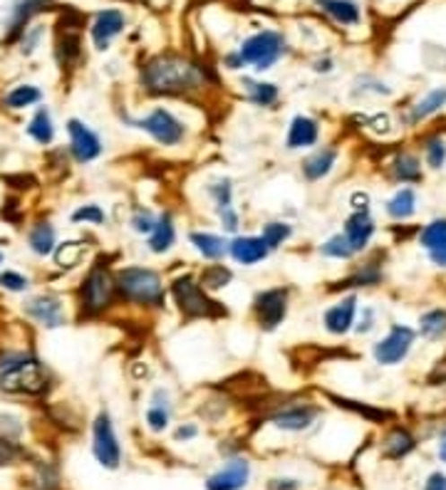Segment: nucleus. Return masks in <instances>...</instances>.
<instances>
[{
  "instance_id": "nucleus-48",
  "label": "nucleus",
  "mask_w": 446,
  "mask_h": 490,
  "mask_svg": "<svg viewBox=\"0 0 446 490\" xmlns=\"http://www.w3.org/2000/svg\"><path fill=\"white\" fill-rule=\"evenodd\" d=\"M367 129L374 134H389L392 132V119L389 114H374L372 119L367 122Z\"/></svg>"
},
{
  "instance_id": "nucleus-41",
  "label": "nucleus",
  "mask_w": 446,
  "mask_h": 490,
  "mask_svg": "<svg viewBox=\"0 0 446 490\" xmlns=\"http://www.w3.org/2000/svg\"><path fill=\"white\" fill-rule=\"evenodd\" d=\"M419 245L424 248L426 253L444 248L446 245V218H434V221H429V223L422 228V233H419Z\"/></svg>"
},
{
  "instance_id": "nucleus-8",
  "label": "nucleus",
  "mask_w": 446,
  "mask_h": 490,
  "mask_svg": "<svg viewBox=\"0 0 446 490\" xmlns=\"http://www.w3.org/2000/svg\"><path fill=\"white\" fill-rule=\"evenodd\" d=\"M291 312V287H266L250 300V315L260 332H275Z\"/></svg>"
},
{
  "instance_id": "nucleus-15",
  "label": "nucleus",
  "mask_w": 446,
  "mask_h": 490,
  "mask_svg": "<svg viewBox=\"0 0 446 490\" xmlns=\"http://www.w3.org/2000/svg\"><path fill=\"white\" fill-rule=\"evenodd\" d=\"M322 136V124L310 114H295L285 132V149L288 152H312Z\"/></svg>"
},
{
  "instance_id": "nucleus-25",
  "label": "nucleus",
  "mask_w": 446,
  "mask_h": 490,
  "mask_svg": "<svg viewBox=\"0 0 446 490\" xmlns=\"http://www.w3.org/2000/svg\"><path fill=\"white\" fill-rule=\"evenodd\" d=\"M315 5L330 21H335L337 25H345V28H354V25H360V21H363L360 5L354 0H315Z\"/></svg>"
},
{
  "instance_id": "nucleus-34",
  "label": "nucleus",
  "mask_w": 446,
  "mask_h": 490,
  "mask_svg": "<svg viewBox=\"0 0 446 490\" xmlns=\"http://www.w3.org/2000/svg\"><path fill=\"white\" fill-rule=\"evenodd\" d=\"M416 335L426 342H442L446 339V310L444 307H434L426 310L424 315L419 317V327Z\"/></svg>"
},
{
  "instance_id": "nucleus-26",
  "label": "nucleus",
  "mask_w": 446,
  "mask_h": 490,
  "mask_svg": "<svg viewBox=\"0 0 446 490\" xmlns=\"http://www.w3.org/2000/svg\"><path fill=\"white\" fill-rule=\"evenodd\" d=\"M243 90H246V102H250L253 107L258 109H273L275 104L281 102V90L275 82H266V80H246L240 82Z\"/></svg>"
},
{
  "instance_id": "nucleus-43",
  "label": "nucleus",
  "mask_w": 446,
  "mask_h": 490,
  "mask_svg": "<svg viewBox=\"0 0 446 490\" xmlns=\"http://www.w3.org/2000/svg\"><path fill=\"white\" fill-rule=\"evenodd\" d=\"M422 152H424V163L432 169V171H439V169H444L446 163V142L442 136H429L422 146Z\"/></svg>"
},
{
  "instance_id": "nucleus-44",
  "label": "nucleus",
  "mask_w": 446,
  "mask_h": 490,
  "mask_svg": "<svg viewBox=\"0 0 446 490\" xmlns=\"http://www.w3.org/2000/svg\"><path fill=\"white\" fill-rule=\"evenodd\" d=\"M156 215L159 214H154L152 208H146V206H136L135 211H132V215H129V228H132L136 235L146 238V235L152 233V228H154Z\"/></svg>"
},
{
  "instance_id": "nucleus-56",
  "label": "nucleus",
  "mask_w": 446,
  "mask_h": 490,
  "mask_svg": "<svg viewBox=\"0 0 446 490\" xmlns=\"http://www.w3.org/2000/svg\"><path fill=\"white\" fill-rule=\"evenodd\" d=\"M312 70H315V72H325V74H328V72L332 70V60H330V57H325V60H315V65H312Z\"/></svg>"
},
{
  "instance_id": "nucleus-14",
  "label": "nucleus",
  "mask_w": 446,
  "mask_h": 490,
  "mask_svg": "<svg viewBox=\"0 0 446 490\" xmlns=\"http://www.w3.org/2000/svg\"><path fill=\"white\" fill-rule=\"evenodd\" d=\"M320 416V408L315 404H285L278 411L270 414V424L278 431H285V433H302L308 431Z\"/></svg>"
},
{
  "instance_id": "nucleus-17",
  "label": "nucleus",
  "mask_w": 446,
  "mask_h": 490,
  "mask_svg": "<svg viewBox=\"0 0 446 490\" xmlns=\"http://www.w3.org/2000/svg\"><path fill=\"white\" fill-rule=\"evenodd\" d=\"M179 243V228L177 221H174V215L169 214V211H162V214L156 215V223L152 228V233L146 235V250L152 253V256H169Z\"/></svg>"
},
{
  "instance_id": "nucleus-20",
  "label": "nucleus",
  "mask_w": 446,
  "mask_h": 490,
  "mask_svg": "<svg viewBox=\"0 0 446 490\" xmlns=\"http://www.w3.org/2000/svg\"><path fill=\"white\" fill-rule=\"evenodd\" d=\"M188 245L194 248L201 260L206 263H223L229 258V235L211 233V231H191Z\"/></svg>"
},
{
  "instance_id": "nucleus-47",
  "label": "nucleus",
  "mask_w": 446,
  "mask_h": 490,
  "mask_svg": "<svg viewBox=\"0 0 446 490\" xmlns=\"http://www.w3.org/2000/svg\"><path fill=\"white\" fill-rule=\"evenodd\" d=\"M374 327H377V310L374 307H363L360 312H357V322H354V329L357 335H370Z\"/></svg>"
},
{
  "instance_id": "nucleus-27",
  "label": "nucleus",
  "mask_w": 446,
  "mask_h": 490,
  "mask_svg": "<svg viewBox=\"0 0 446 490\" xmlns=\"http://www.w3.org/2000/svg\"><path fill=\"white\" fill-rule=\"evenodd\" d=\"M384 277V267L382 263L377 260V258H372V260H364L363 266H357L350 273V276L345 277L340 285L335 287V290H360V287H374L382 283Z\"/></svg>"
},
{
  "instance_id": "nucleus-35",
  "label": "nucleus",
  "mask_w": 446,
  "mask_h": 490,
  "mask_svg": "<svg viewBox=\"0 0 446 490\" xmlns=\"http://www.w3.org/2000/svg\"><path fill=\"white\" fill-rule=\"evenodd\" d=\"M42 102V90L35 84H18L13 87L11 92L3 97V107L11 109V112H22V109H31L35 104Z\"/></svg>"
},
{
  "instance_id": "nucleus-39",
  "label": "nucleus",
  "mask_w": 446,
  "mask_h": 490,
  "mask_svg": "<svg viewBox=\"0 0 446 490\" xmlns=\"http://www.w3.org/2000/svg\"><path fill=\"white\" fill-rule=\"evenodd\" d=\"M258 235L263 238V243L268 245L270 253H275L293 238V225L288 221H268V223L260 225Z\"/></svg>"
},
{
  "instance_id": "nucleus-58",
  "label": "nucleus",
  "mask_w": 446,
  "mask_h": 490,
  "mask_svg": "<svg viewBox=\"0 0 446 490\" xmlns=\"http://www.w3.org/2000/svg\"><path fill=\"white\" fill-rule=\"evenodd\" d=\"M0 266H3V253H0Z\"/></svg>"
},
{
  "instance_id": "nucleus-19",
  "label": "nucleus",
  "mask_w": 446,
  "mask_h": 490,
  "mask_svg": "<svg viewBox=\"0 0 446 490\" xmlns=\"http://www.w3.org/2000/svg\"><path fill=\"white\" fill-rule=\"evenodd\" d=\"M343 233L350 241L357 256L364 253L370 248V243H372L374 233H377V223H374L372 214L370 211H353V214L345 218Z\"/></svg>"
},
{
  "instance_id": "nucleus-45",
  "label": "nucleus",
  "mask_w": 446,
  "mask_h": 490,
  "mask_svg": "<svg viewBox=\"0 0 446 490\" xmlns=\"http://www.w3.org/2000/svg\"><path fill=\"white\" fill-rule=\"evenodd\" d=\"M0 287L8 290V293H28L31 277L22 276L18 270H3V273H0Z\"/></svg>"
},
{
  "instance_id": "nucleus-7",
  "label": "nucleus",
  "mask_w": 446,
  "mask_h": 490,
  "mask_svg": "<svg viewBox=\"0 0 446 490\" xmlns=\"http://www.w3.org/2000/svg\"><path fill=\"white\" fill-rule=\"evenodd\" d=\"M285 50H288V45H285V38L281 32L260 31L243 40L239 55L243 60V67H250L256 72H268L283 60Z\"/></svg>"
},
{
  "instance_id": "nucleus-24",
  "label": "nucleus",
  "mask_w": 446,
  "mask_h": 490,
  "mask_svg": "<svg viewBox=\"0 0 446 490\" xmlns=\"http://www.w3.org/2000/svg\"><path fill=\"white\" fill-rule=\"evenodd\" d=\"M446 109V87H434L432 92H426L422 100H416L405 114V122L409 127H415V124L424 122L429 117H434V114L444 112Z\"/></svg>"
},
{
  "instance_id": "nucleus-12",
  "label": "nucleus",
  "mask_w": 446,
  "mask_h": 490,
  "mask_svg": "<svg viewBox=\"0 0 446 490\" xmlns=\"http://www.w3.org/2000/svg\"><path fill=\"white\" fill-rule=\"evenodd\" d=\"M357 312H360V297H357V293H347L322 312L325 332L332 337L350 335L354 329V322H357Z\"/></svg>"
},
{
  "instance_id": "nucleus-22",
  "label": "nucleus",
  "mask_w": 446,
  "mask_h": 490,
  "mask_svg": "<svg viewBox=\"0 0 446 490\" xmlns=\"http://www.w3.org/2000/svg\"><path fill=\"white\" fill-rule=\"evenodd\" d=\"M125 15L119 11H102L97 18H94L92 28H90V38H92V45L100 52L109 50V45L115 38L122 35L125 31Z\"/></svg>"
},
{
  "instance_id": "nucleus-32",
  "label": "nucleus",
  "mask_w": 446,
  "mask_h": 490,
  "mask_svg": "<svg viewBox=\"0 0 446 490\" xmlns=\"http://www.w3.org/2000/svg\"><path fill=\"white\" fill-rule=\"evenodd\" d=\"M197 277L208 295H216V293L226 290L233 283V270L229 266H223V263H208V266L201 267V273Z\"/></svg>"
},
{
  "instance_id": "nucleus-55",
  "label": "nucleus",
  "mask_w": 446,
  "mask_h": 490,
  "mask_svg": "<svg viewBox=\"0 0 446 490\" xmlns=\"http://www.w3.org/2000/svg\"><path fill=\"white\" fill-rule=\"evenodd\" d=\"M226 67H229V70H233V72L243 70V60H240L239 50L231 52V55H226Z\"/></svg>"
},
{
  "instance_id": "nucleus-52",
  "label": "nucleus",
  "mask_w": 446,
  "mask_h": 490,
  "mask_svg": "<svg viewBox=\"0 0 446 490\" xmlns=\"http://www.w3.org/2000/svg\"><path fill=\"white\" fill-rule=\"evenodd\" d=\"M424 490H446V476L444 473H432L424 483Z\"/></svg>"
},
{
  "instance_id": "nucleus-51",
  "label": "nucleus",
  "mask_w": 446,
  "mask_h": 490,
  "mask_svg": "<svg viewBox=\"0 0 446 490\" xmlns=\"http://www.w3.org/2000/svg\"><path fill=\"white\" fill-rule=\"evenodd\" d=\"M197 436H198V426L197 424H191V421H188V424H181V426L174 431V439L177 441H191V439H197Z\"/></svg>"
},
{
  "instance_id": "nucleus-5",
  "label": "nucleus",
  "mask_w": 446,
  "mask_h": 490,
  "mask_svg": "<svg viewBox=\"0 0 446 490\" xmlns=\"http://www.w3.org/2000/svg\"><path fill=\"white\" fill-rule=\"evenodd\" d=\"M77 297H80L83 315L97 317L107 312L117 300L115 270L107 266L104 260H97L94 266H90L87 276L83 277V285H80Z\"/></svg>"
},
{
  "instance_id": "nucleus-23",
  "label": "nucleus",
  "mask_w": 446,
  "mask_h": 490,
  "mask_svg": "<svg viewBox=\"0 0 446 490\" xmlns=\"http://www.w3.org/2000/svg\"><path fill=\"white\" fill-rule=\"evenodd\" d=\"M144 421L149 431L154 433H164L171 424V394L166 387H156L149 398V407H146Z\"/></svg>"
},
{
  "instance_id": "nucleus-11",
  "label": "nucleus",
  "mask_w": 446,
  "mask_h": 490,
  "mask_svg": "<svg viewBox=\"0 0 446 490\" xmlns=\"http://www.w3.org/2000/svg\"><path fill=\"white\" fill-rule=\"evenodd\" d=\"M65 129L70 136V156L74 159V163H92L104 153L102 136L83 119H77V117L67 119Z\"/></svg>"
},
{
  "instance_id": "nucleus-36",
  "label": "nucleus",
  "mask_w": 446,
  "mask_h": 490,
  "mask_svg": "<svg viewBox=\"0 0 446 490\" xmlns=\"http://www.w3.org/2000/svg\"><path fill=\"white\" fill-rule=\"evenodd\" d=\"M87 256V243L84 241H65V243H57L55 248V266L63 267V270H73L84 260Z\"/></svg>"
},
{
  "instance_id": "nucleus-54",
  "label": "nucleus",
  "mask_w": 446,
  "mask_h": 490,
  "mask_svg": "<svg viewBox=\"0 0 446 490\" xmlns=\"http://www.w3.org/2000/svg\"><path fill=\"white\" fill-rule=\"evenodd\" d=\"M429 260H432L436 267L446 270V245L444 248H439V250H432V253H429Z\"/></svg>"
},
{
  "instance_id": "nucleus-2",
  "label": "nucleus",
  "mask_w": 446,
  "mask_h": 490,
  "mask_svg": "<svg viewBox=\"0 0 446 490\" xmlns=\"http://www.w3.org/2000/svg\"><path fill=\"white\" fill-rule=\"evenodd\" d=\"M117 300L142 310H164L169 300V287L164 276L149 266H125L115 270Z\"/></svg>"
},
{
  "instance_id": "nucleus-9",
  "label": "nucleus",
  "mask_w": 446,
  "mask_h": 490,
  "mask_svg": "<svg viewBox=\"0 0 446 490\" xmlns=\"http://www.w3.org/2000/svg\"><path fill=\"white\" fill-rule=\"evenodd\" d=\"M416 332L407 325H392L382 339L372 345V357L380 367H397L402 364L415 347Z\"/></svg>"
},
{
  "instance_id": "nucleus-50",
  "label": "nucleus",
  "mask_w": 446,
  "mask_h": 490,
  "mask_svg": "<svg viewBox=\"0 0 446 490\" xmlns=\"http://www.w3.org/2000/svg\"><path fill=\"white\" fill-rule=\"evenodd\" d=\"M350 208L353 211H370V194L367 191H354L350 196Z\"/></svg>"
},
{
  "instance_id": "nucleus-4",
  "label": "nucleus",
  "mask_w": 446,
  "mask_h": 490,
  "mask_svg": "<svg viewBox=\"0 0 446 490\" xmlns=\"http://www.w3.org/2000/svg\"><path fill=\"white\" fill-rule=\"evenodd\" d=\"M122 122L129 129L146 134L162 149H177L188 139V124L174 109L156 104L144 114H122Z\"/></svg>"
},
{
  "instance_id": "nucleus-28",
  "label": "nucleus",
  "mask_w": 446,
  "mask_h": 490,
  "mask_svg": "<svg viewBox=\"0 0 446 490\" xmlns=\"http://www.w3.org/2000/svg\"><path fill=\"white\" fill-rule=\"evenodd\" d=\"M389 171H392V179H395L397 184L402 186H412L419 184L422 179H424V171H422V162H419V156L416 153L409 152H399L389 163Z\"/></svg>"
},
{
  "instance_id": "nucleus-18",
  "label": "nucleus",
  "mask_w": 446,
  "mask_h": 490,
  "mask_svg": "<svg viewBox=\"0 0 446 490\" xmlns=\"http://www.w3.org/2000/svg\"><path fill=\"white\" fill-rule=\"evenodd\" d=\"M340 152L335 146H315L301 163V174L308 184H318L335 171Z\"/></svg>"
},
{
  "instance_id": "nucleus-6",
  "label": "nucleus",
  "mask_w": 446,
  "mask_h": 490,
  "mask_svg": "<svg viewBox=\"0 0 446 490\" xmlns=\"http://www.w3.org/2000/svg\"><path fill=\"white\" fill-rule=\"evenodd\" d=\"M166 287H169V297L177 305L179 315L187 319H204V317H214L218 312L216 300L208 295L198 283V277L191 273L171 277V283Z\"/></svg>"
},
{
  "instance_id": "nucleus-37",
  "label": "nucleus",
  "mask_w": 446,
  "mask_h": 490,
  "mask_svg": "<svg viewBox=\"0 0 446 490\" xmlns=\"http://www.w3.org/2000/svg\"><path fill=\"white\" fill-rule=\"evenodd\" d=\"M206 194L214 204V211H223V208H231L233 206V198H236V186H233V179L229 176H216L214 181L206 184Z\"/></svg>"
},
{
  "instance_id": "nucleus-30",
  "label": "nucleus",
  "mask_w": 446,
  "mask_h": 490,
  "mask_svg": "<svg viewBox=\"0 0 446 490\" xmlns=\"http://www.w3.org/2000/svg\"><path fill=\"white\" fill-rule=\"evenodd\" d=\"M28 248L38 258H48L55 253L57 248V231L50 221H38V223L31 225L28 231Z\"/></svg>"
},
{
  "instance_id": "nucleus-16",
  "label": "nucleus",
  "mask_w": 446,
  "mask_h": 490,
  "mask_svg": "<svg viewBox=\"0 0 446 490\" xmlns=\"http://www.w3.org/2000/svg\"><path fill=\"white\" fill-rule=\"evenodd\" d=\"M229 258L236 266L256 267L260 266L263 260H268L270 250L268 245L263 243L260 235L239 233L233 235V238H229Z\"/></svg>"
},
{
  "instance_id": "nucleus-3",
  "label": "nucleus",
  "mask_w": 446,
  "mask_h": 490,
  "mask_svg": "<svg viewBox=\"0 0 446 490\" xmlns=\"http://www.w3.org/2000/svg\"><path fill=\"white\" fill-rule=\"evenodd\" d=\"M50 374L40 359L28 352H5L0 354V389L8 394L38 397L48 391Z\"/></svg>"
},
{
  "instance_id": "nucleus-10",
  "label": "nucleus",
  "mask_w": 446,
  "mask_h": 490,
  "mask_svg": "<svg viewBox=\"0 0 446 490\" xmlns=\"http://www.w3.org/2000/svg\"><path fill=\"white\" fill-rule=\"evenodd\" d=\"M92 453L102 468L115 470L122 463V446H119V439H117L115 421L109 416V411H104V408L94 416Z\"/></svg>"
},
{
  "instance_id": "nucleus-13",
  "label": "nucleus",
  "mask_w": 446,
  "mask_h": 490,
  "mask_svg": "<svg viewBox=\"0 0 446 490\" xmlns=\"http://www.w3.org/2000/svg\"><path fill=\"white\" fill-rule=\"evenodd\" d=\"M22 312L31 317L35 325L45 329H60L67 325V310L57 295H32L22 302Z\"/></svg>"
},
{
  "instance_id": "nucleus-1",
  "label": "nucleus",
  "mask_w": 446,
  "mask_h": 490,
  "mask_svg": "<svg viewBox=\"0 0 446 490\" xmlns=\"http://www.w3.org/2000/svg\"><path fill=\"white\" fill-rule=\"evenodd\" d=\"M208 82L206 67L174 52L146 60L139 72V84L152 97H191L204 92Z\"/></svg>"
},
{
  "instance_id": "nucleus-42",
  "label": "nucleus",
  "mask_w": 446,
  "mask_h": 490,
  "mask_svg": "<svg viewBox=\"0 0 446 490\" xmlns=\"http://www.w3.org/2000/svg\"><path fill=\"white\" fill-rule=\"evenodd\" d=\"M70 221H73L74 225H107V211H104L100 204H83L77 206L73 211V215H70Z\"/></svg>"
},
{
  "instance_id": "nucleus-46",
  "label": "nucleus",
  "mask_w": 446,
  "mask_h": 490,
  "mask_svg": "<svg viewBox=\"0 0 446 490\" xmlns=\"http://www.w3.org/2000/svg\"><path fill=\"white\" fill-rule=\"evenodd\" d=\"M218 215V223H221V231H223V235H229V238H233V235L240 233V214L236 206H231V208H223V211H216Z\"/></svg>"
},
{
  "instance_id": "nucleus-21",
  "label": "nucleus",
  "mask_w": 446,
  "mask_h": 490,
  "mask_svg": "<svg viewBox=\"0 0 446 490\" xmlns=\"http://www.w3.org/2000/svg\"><path fill=\"white\" fill-rule=\"evenodd\" d=\"M250 480V463L246 459H231L223 468L208 476L206 490H243Z\"/></svg>"
},
{
  "instance_id": "nucleus-57",
  "label": "nucleus",
  "mask_w": 446,
  "mask_h": 490,
  "mask_svg": "<svg viewBox=\"0 0 446 490\" xmlns=\"http://www.w3.org/2000/svg\"><path fill=\"white\" fill-rule=\"evenodd\" d=\"M439 456H442V460L446 463V436L442 439V443H439Z\"/></svg>"
},
{
  "instance_id": "nucleus-49",
  "label": "nucleus",
  "mask_w": 446,
  "mask_h": 490,
  "mask_svg": "<svg viewBox=\"0 0 446 490\" xmlns=\"http://www.w3.org/2000/svg\"><path fill=\"white\" fill-rule=\"evenodd\" d=\"M18 456H21V451L15 449V443L0 436V466H11Z\"/></svg>"
},
{
  "instance_id": "nucleus-53",
  "label": "nucleus",
  "mask_w": 446,
  "mask_h": 490,
  "mask_svg": "<svg viewBox=\"0 0 446 490\" xmlns=\"http://www.w3.org/2000/svg\"><path fill=\"white\" fill-rule=\"evenodd\" d=\"M298 488H301V483L293 478H281L270 483V490H298Z\"/></svg>"
},
{
  "instance_id": "nucleus-29",
  "label": "nucleus",
  "mask_w": 446,
  "mask_h": 490,
  "mask_svg": "<svg viewBox=\"0 0 446 490\" xmlns=\"http://www.w3.org/2000/svg\"><path fill=\"white\" fill-rule=\"evenodd\" d=\"M48 3H50V0H18V3L13 5V18L11 25H8V38H5V42L18 40L22 32L28 31L25 25L31 22L32 15H38Z\"/></svg>"
},
{
  "instance_id": "nucleus-40",
  "label": "nucleus",
  "mask_w": 446,
  "mask_h": 490,
  "mask_svg": "<svg viewBox=\"0 0 446 490\" xmlns=\"http://www.w3.org/2000/svg\"><path fill=\"white\" fill-rule=\"evenodd\" d=\"M320 256L328 258V260H340V263H347V260L357 258V253H354L350 241H347L343 231H340V233L330 235L328 241H322Z\"/></svg>"
},
{
  "instance_id": "nucleus-33",
  "label": "nucleus",
  "mask_w": 446,
  "mask_h": 490,
  "mask_svg": "<svg viewBox=\"0 0 446 490\" xmlns=\"http://www.w3.org/2000/svg\"><path fill=\"white\" fill-rule=\"evenodd\" d=\"M25 132L32 142L40 144V146H50L55 142V122H52V114L48 107H38L35 114L31 117V122L25 127Z\"/></svg>"
},
{
  "instance_id": "nucleus-31",
  "label": "nucleus",
  "mask_w": 446,
  "mask_h": 490,
  "mask_svg": "<svg viewBox=\"0 0 446 490\" xmlns=\"http://www.w3.org/2000/svg\"><path fill=\"white\" fill-rule=\"evenodd\" d=\"M416 206H419V198H416V191L412 186H405L395 191V196L384 204V214L389 215L392 221H409L412 215L416 214Z\"/></svg>"
},
{
  "instance_id": "nucleus-38",
  "label": "nucleus",
  "mask_w": 446,
  "mask_h": 490,
  "mask_svg": "<svg viewBox=\"0 0 446 490\" xmlns=\"http://www.w3.org/2000/svg\"><path fill=\"white\" fill-rule=\"evenodd\" d=\"M416 446L415 436L407 429H395L387 433L382 443V453L387 459H405L407 453H412Z\"/></svg>"
}]
</instances>
